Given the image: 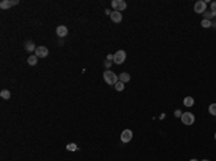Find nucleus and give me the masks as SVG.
Masks as SVG:
<instances>
[{"mask_svg":"<svg viewBox=\"0 0 216 161\" xmlns=\"http://www.w3.org/2000/svg\"><path fill=\"white\" fill-rule=\"evenodd\" d=\"M125 58H127V53L124 52V51H118V52H115L114 53V64H117V65H121L124 61H125Z\"/></svg>","mask_w":216,"mask_h":161,"instance_id":"7ed1b4c3","label":"nucleus"},{"mask_svg":"<svg viewBox=\"0 0 216 161\" xmlns=\"http://www.w3.org/2000/svg\"><path fill=\"white\" fill-rule=\"evenodd\" d=\"M174 115H176V117H177V118H182V115H183V114H182V112H180V111H179V109H177V111H176V112H174Z\"/></svg>","mask_w":216,"mask_h":161,"instance_id":"4be33fe9","label":"nucleus"},{"mask_svg":"<svg viewBox=\"0 0 216 161\" xmlns=\"http://www.w3.org/2000/svg\"><path fill=\"white\" fill-rule=\"evenodd\" d=\"M131 138H133V131L124 129V131L121 132V141H122V142H130Z\"/></svg>","mask_w":216,"mask_h":161,"instance_id":"6e6552de","label":"nucleus"},{"mask_svg":"<svg viewBox=\"0 0 216 161\" xmlns=\"http://www.w3.org/2000/svg\"><path fill=\"white\" fill-rule=\"evenodd\" d=\"M102 78H104V81L107 82L108 85H115V84L118 82V76L115 75L112 71H105L104 75H102Z\"/></svg>","mask_w":216,"mask_h":161,"instance_id":"f257e3e1","label":"nucleus"},{"mask_svg":"<svg viewBox=\"0 0 216 161\" xmlns=\"http://www.w3.org/2000/svg\"><path fill=\"white\" fill-rule=\"evenodd\" d=\"M56 35H58L59 38H65V36L68 35V27H66V26H62V25L58 26V27H56Z\"/></svg>","mask_w":216,"mask_h":161,"instance_id":"9d476101","label":"nucleus"},{"mask_svg":"<svg viewBox=\"0 0 216 161\" xmlns=\"http://www.w3.org/2000/svg\"><path fill=\"white\" fill-rule=\"evenodd\" d=\"M130 79H131V76H130V74H127V72H122V74H121V75L118 76V81H121L122 84L128 82Z\"/></svg>","mask_w":216,"mask_h":161,"instance_id":"f8f14e48","label":"nucleus"},{"mask_svg":"<svg viewBox=\"0 0 216 161\" xmlns=\"http://www.w3.org/2000/svg\"><path fill=\"white\" fill-rule=\"evenodd\" d=\"M202 161H209V160H202Z\"/></svg>","mask_w":216,"mask_h":161,"instance_id":"a878e982","label":"nucleus"},{"mask_svg":"<svg viewBox=\"0 0 216 161\" xmlns=\"http://www.w3.org/2000/svg\"><path fill=\"white\" fill-rule=\"evenodd\" d=\"M182 122H183L184 125H192L194 122V115L192 112H184L183 115H182Z\"/></svg>","mask_w":216,"mask_h":161,"instance_id":"20e7f679","label":"nucleus"},{"mask_svg":"<svg viewBox=\"0 0 216 161\" xmlns=\"http://www.w3.org/2000/svg\"><path fill=\"white\" fill-rule=\"evenodd\" d=\"M190 161H197V160H194V158H193V160H190Z\"/></svg>","mask_w":216,"mask_h":161,"instance_id":"b1692460","label":"nucleus"},{"mask_svg":"<svg viewBox=\"0 0 216 161\" xmlns=\"http://www.w3.org/2000/svg\"><path fill=\"white\" fill-rule=\"evenodd\" d=\"M17 3H19L17 0H3V1L0 3V7H1V9H10L13 6H16Z\"/></svg>","mask_w":216,"mask_h":161,"instance_id":"0eeeda50","label":"nucleus"},{"mask_svg":"<svg viewBox=\"0 0 216 161\" xmlns=\"http://www.w3.org/2000/svg\"><path fill=\"white\" fill-rule=\"evenodd\" d=\"M66 150H68V151H76V150H78V145L74 144V142H69V144L66 145Z\"/></svg>","mask_w":216,"mask_h":161,"instance_id":"dca6fc26","label":"nucleus"},{"mask_svg":"<svg viewBox=\"0 0 216 161\" xmlns=\"http://www.w3.org/2000/svg\"><path fill=\"white\" fill-rule=\"evenodd\" d=\"M38 59H39V58H38V56H36V55H30V56H29V58H28V64L29 65H36L38 64Z\"/></svg>","mask_w":216,"mask_h":161,"instance_id":"ddd939ff","label":"nucleus"},{"mask_svg":"<svg viewBox=\"0 0 216 161\" xmlns=\"http://www.w3.org/2000/svg\"><path fill=\"white\" fill-rule=\"evenodd\" d=\"M109 17H111V20L114 22V23H120V22L122 20V14H121V12H117V10L112 12Z\"/></svg>","mask_w":216,"mask_h":161,"instance_id":"1a4fd4ad","label":"nucleus"},{"mask_svg":"<svg viewBox=\"0 0 216 161\" xmlns=\"http://www.w3.org/2000/svg\"><path fill=\"white\" fill-rule=\"evenodd\" d=\"M202 26H203V27H210V26H212V22L203 19V20H202Z\"/></svg>","mask_w":216,"mask_h":161,"instance_id":"aec40b11","label":"nucleus"},{"mask_svg":"<svg viewBox=\"0 0 216 161\" xmlns=\"http://www.w3.org/2000/svg\"><path fill=\"white\" fill-rule=\"evenodd\" d=\"M111 66V64H109V61H105V68H109Z\"/></svg>","mask_w":216,"mask_h":161,"instance_id":"5701e85b","label":"nucleus"},{"mask_svg":"<svg viewBox=\"0 0 216 161\" xmlns=\"http://www.w3.org/2000/svg\"><path fill=\"white\" fill-rule=\"evenodd\" d=\"M111 6H112L114 10H117V12H122L127 9V3L124 0H112L111 1Z\"/></svg>","mask_w":216,"mask_h":161,"instance_id":"f03ea898","label":"nucleus"},{"mask_svg":"<svg viewBox=\"0 0 216 161\" xmlns=\"http://www.w3.org/2000/svg\"><path fill=\"white\" fill-rule=\"evenodd\" d=\"M194 12H196V13H205L206 12V1H202V0L196 1V3H194Z\"/></svg>","mask_w":216,"mask_h":161,"instance_id":"423d86ee","label":"nucleus"},{"mask_svg":"<svg viewBox=\"0 0 216 161\" xmlns=\"http://www.w3.org/2000/svg\"><path fill=\"white\" fill-rule=\"evenodd\" d=\"M115 89H117V91H122V89H124V84H122V82H121V81H118V82H117V84H115Z\"/></svg>","mask_w":216,"mask_h":161,"instance_id":"6ab92c4d","label":"nucleus"},{"mask_svg":"<svg viewBox=\"0 0 216 161\" xmlns=\"http://www.w3.org/2000/svg\"><path fill=\"white\" fill-rule=\"evenodd\" d=\"M36 48H38V46H35V43L33 42H26L25 43V49H26L28 52H36Z\"/></svg>","mask_w":216,"mask_h":161,"instance_id":"9b49d317","label":"nucleus"},{"mask_svg":"<svg viewBox=\"0 0 216 161\" xmlns=\"http://www.w3.org/2000/svg\"><path fill=\"white\" fill-rule=\"evenodd\" d=\"M210 9H212L213 13H216V1H212V3H210Z\"/></svg>","mask_w":216,"mask_h":161,"instance_id":"412c9836","label":"nucleus"},{"mask_svg":"<svg viewBox=\"0 0 216 161\" xmlns=\"http://www.w3.org/2000/svg\"><path fill=\"white\" fill-rule=\"evenodd\" d=\"M215 140H216V132H215Z\"/></svg>","mask_w":216,"mask_h":161,"instance_id":"393cba45","label":"nucleus"},{"mask_svg":"<svg viewBox=\"0 0 216 161\" xmlns=\"http://www.w3.org/2000/svg\"><path fill=\"white\" fill-rule=\"evenodd\" d=\"M203 14H205V19H206V20H209L210 17H213V16H216V13H213V12H205Z\"/></svg>","mask_w":216,"mask_h":161,"instance_id":"a211bd4d","label":"nucleus"},{"mask_svg":"<svg viewBox=\"0 0 216 161\" xmlns=\"http://www.w3.org/2000/svg\"><path fill=\"white\" fill-rule=\"evenodd\" d=\"M184 105H186V107H193V104H194V99L192 97H186L184 98Z\"/></svg>","mask_w":216,"mask_h":161,"instance_id":"4468645a","label":"nucleus"},{"mask_svg":"<svg viewBox=\"0 0 216 161\" xmlns=\"http://www.w3.org/2000/svg\"><path fill=\"white\" fill-rule=\"evenodd\" d=\"M48 53H49V51H48L46 46H38V48H36V52H35V55H36L38 58H46Z\"/></svg>","mask_w":216,"mask_h":161,"instance_id":"39448f33","label":"nucleus"},{"mask_svg":"<svg viewBox=\"0 0 216 161\" xmlns=\"http://www.w3.org/2000/svg\"><path fill=\"white\" fill-rule=\"evenodd\" d=\"M209 114L216 117V104H210L209 105Z\"/></svg>","mask_w":216,"mask_h":161,"instance_id":"f3484780","label":"nucleus"},{"mask_svg":"<svg viewBox=\"0 0 216 161\" xmlns=\"http://www.w3.org/2000/svg\"><path fill=\"white\" fill-rule=\"evenodd\" d=\"M0 97L3 98V99H9V98H10V92H9L7 89H3V91L0 92Z\"/></svg>","mask_w":216,"mask_h":161,"instance_id":"2eb2a0df","label":"nucleus"}]
</instances>
